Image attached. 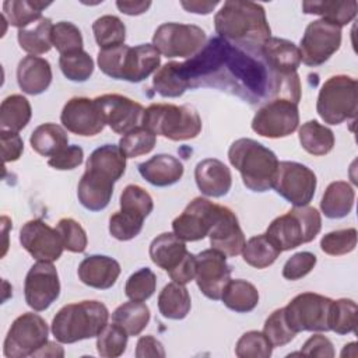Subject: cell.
<instances>
[{"label": "cell", "mask_w": 358, "mask_h": 358, "mask_svg": "<svg viewBox=\"0 0 358 358\" xmlns=\"http://www.w3.org/2000/svg\"><path fill=\"white\" fill-rule=\"evenodd\" d=\"M116 7L127 15H140L151 7V1H116Z\"/></svg>", "instance_id": "94428289"}, {"label": "cell", "mask_w": 358, "mask_h": 358, "mask_svg": "<svg viewBox=\"0 0 358 358\" xmlns=\"http://www.w3.org/2000/svg\"><path fill=\"white\" fill-rule=\"evenodd\" d=\"M320 228V213L315 207L301 206L274 218L266 229V236L281 252H285L313 241Z\"/></svg>", "instance_id": "8992f818"}, {"label": "cell", "mask_w": 358, "mask_h": 358, "mask_svg": "<svg viewBox=\"0 0 358 358\" xmlns=\"http://www.w3.org/2000/svg\"><path fill=\"white\" fill-rule=\"evenodd\" d=\"M206 32L193 24L165 22L152 35V46L165 57H193L206 45Z\"/></svg>", "instance_id": "30bf717a"}, {"label": "cell", "mask_w": 358, "mask_h": 358, "mask_svg": "<svg viewBox=\"0 0 358 358\" xmlns=\"http://www.w3.org/2000/svg\"><path fill=\"white\" fill-rule=\"evenodd\" d=\"M138 173L152 186L165 187L175 185L183 176V164L173 155L157 154L137 165Z\"/></svg>", "instance_id": "4316f807"}, {"label": "cell", "mask_w": 358, "mask_h": 358, "mask_svg": "<svg viewBox=\"0 0 358 358\" xmlns=\"http://www.w3.org/2000/svg\"><path fill=\"white\" fill-rule=\"evenodd\" d=\"M32 108L29 101L20 95L13 94L4 98L0 105V127L1 130H8L18 133L31 120Z\"/></svg>", "instance_id": "e575fe53"}, {"label": "cell", "mask_w": 358, "mask_h": 358, "mask_svg": "<svg viewBox=\"0 0 358 358\" xmlns=\"http://www.w3.org/2000/svg\"><path fill=\"white\" fill-rule=\"evenodd\" d=\"M298 137L302 148L316 157L329 154L334 147L333 131L317 120H308L303 123L298 130Z\"/></svg>", "instance_id": "d590c367"}, {"label": "cell", "mask_w": 358, "mask_h": 358, "mask_svg": "<svg viewBox=\"0 0 358 358\" xmlns=\"http://www.w3.org/2000/svg\"><path fill=\"white\" fill-rule=\"evenodd\" d=\"M85 169L96 171L116 182L123 176L126 171V155L122 152L119 145H101L88 157Z\"/></svg>", "instance_id": "f1b7e54d"}, {"label": "cell", "mask_w": 358, "mask_h": 358, "mask_svg": "<svg viewBox=\"0 0 358 358\" xmlns=\"http://www.w3.org/2000/svg\"><path fill=\"white\" fill-rule=\"evenodd\" d=\"M108 308L99 301L64 305L52 320V334L59 343L73 344L96 337L108 324Z\"/></svg>", "instance_id": "277c9868"}, {"label": "cell", "mask_w": 358, "mask_h": 358, "mask_svg": "<svg viewBox=\"0 0 358 358\" xmlns=\"http://www.w3.org/2000/svg\"><path fill=\"white\" fill-rule=\"evenodd\" d=\"M192 308L190 294L183 284L169 282L158 295L159 313L172 320H180L187 316Z\"/></svg>", "instance_id": "4dcf8cb0"}, {"label": "cell", "mask_w": 358, "mask_h": 358, "mask_svg": "<svg viewBox=\"0 0 358 358\" xmlns=\"http://www.w3.org/2000/svg\"><path fill=\"white\" fill-rule=\"evenodd\" d=\"M357 329V303L341 298L333 301L330 313V330L337 334H348Z\"/></svg>", "instance_id": "f6af8a7d"}, {"label": "cell", "mask_w": 358, "mask_h": 358, "mask_svg": "<svg viewBox=\"0 0 358 358\" xmlns=\"http://www.w3.org/2000/svg\"><path fill=\"white\" fill-rule=\"evenodd\" d=\"M115 180L91 169H85L78 186L77 197L81 206L90 211L103 210L113 194Z\"/></svg>", "instance_id": "603a6c76"}, {"label": "cell", "mask_w": 358, "mask_h": 358, "mask_svg": "<svg viewBox=\"0 0 358 358\" xmlns=\"http://www.w3.org/2000/svg\"><path fill=\"white\" fill-rule=\"evenodd\" d=\"M92 32L96 45L101 49L123 45L126 39V27L116 15H102L92 24Z\"/></svg>", "instance_id": "60d3db41"}, {"label": "cell", "mask_w": 358, "mask_h": 358, "mask_svg": "<svg viewBox=\"0 0 358 358\" xmlns=\"http://www.w3.org/2000/svg\"><path fill=\"white\" fill-rule=\"evenodd\" d=\"M301 355L305 357H320V358H333L334 347L333 343L323 334L310 336L301 348Z\"/></svg>", "instance_id": "680465c9"}, {"label": "cell", "mask_w": 358, "mask_h": 358, "mask_svg": "<svg viewBox=\"0 0 358 358\" xmlns=\"http://www.w3.org/2000/svg\"><path fill=\"white\" fill-rule=\"evenodd\" d=\"M298 124V103L287 98H274L257 109L252 130L262 137L281 138L292 134Z\"/></svg>", "instance_id": "8fae6325"}, {"label": "cell", "mask_w": 358, "mask_h": 358, "mask_svg": "<svg viewBox=\"0 0 358 358\" xmlns=\"http://www.w3.org/2000/svg\"><path fill=\"white\" fill-rule=\"evenodd\" d=\"M77 274L83 284L96 289H108L115 285L120 274V264L109 256L91 255L80 263Z\"/></svg>", "instance_id": "d4e9b609"}, {"label": "cell", "mask_w": 358, "mask_h": 358, "mask_svg": "<svg viewBox=\"0 0 358 358\" xmlns=\"http://www.w3.org/2000/svg\"><path fill=\"white\" fill-rule=\"evenodd\" d=\"M151 317L150 308L140 301L124 302L112 313L113 323L119 324L129 336H138L148 324Z\"/></svg>", "instance_id": "8d00e7d4"}, {"label": "cell", "mask_w": 358, "mask_h": 358, "mask_svg": "<svg viewBox=\"0 0 358 358\" xmlns=\"http://www.w3.org/2000/svg\"><path fill=\"white\" fill-rule=\"evenodd\" d=\"M214 27L221 39L259 55L271 36L263 6L253 1H225L214 17Z\"/></svg>", "instance_id": "6da1fadb"}, {"label": "cell", "mask_w": 358, "mask_h": 358, "mask_svg": "<svg viewBox=\"0 0 358 358\" xmlns=\"http://www.w3.org/2000/svg\"><path fill=\"white\" fill-rule=\"evenodd\" d=\"M56 231L59 232L66 250L73 253H83L87 249V232L76 220L62 218L56 225Z\"/></svg>", "instance_id": "f5cc1de1"}, {"label": "cell", "mask_w": 358, "mask_h": 358, "mask_svg": "<svg viewBox=\"0 0 358 358\" xmlns=\"http://www.w3.org/2000/svg\"><path fill=\"white\" fill-rule=\"evenodd\" d=\"M357 246V229L345 228L331 231L322 236L320 249L330 256H341L352 252Z\"/></svg>", "instance_id": "f907efd6"}, {"label": "cell", "mask_w": 358, "mask_h": 358, "mask_svg": "<svg viewBox=\"0 0 358 358\" xmlns=\"http://www.w3.org/2000/svg\"><path fill=\"white\" fill-rule=\"evenodd\" d=\"M199 190L208 197H222L232 186L231 169L217 158H206L194 168Z\"/></svg>", "instance_id": "7402d4cb"}, {"label": "cell", "mask_w": 358, "mask_h": 358, "mask_svg": "<svg viewBox=\"0 0 358 358\" xmlns=\"http://www.w3.org/2000/svg\"><path fill=\"white\" fill-rule=\"evenodd\" d=\"M63 355H64V351L62 350V347L56 343H52V341H48L45 344V347H42L35 354V357H63Z\"/></svg>", "instance_id": "be15d7a7"}, {"label": "cell", "mask_w": 358, "mask_h": 358, "mask_svg": "<svg viewBox=\"0 0 358 358\" xmlns=\"http://www.w3.org/2000/svg\"><path fill=\"white\" fill-rule=\"evenodd\" d=\"M17 83L22 92L39 95L45 92L52 83L50 63L39 56L28 55L22 57L17 67Z\"/></svg>", "instance_id": "484cf974"}, {"label": "cell", "mask_w": 358, "mask_h": 358, "mask_svg": "<svg viewBox=\"0 0 358 358\" xmlns=\"http://www.w3.org/2000/svg\"><path fill=\"white\" fill-rule=\"evenodd\" d=\"M0 141H1V157L4 164L20 159L24 151V141L18 133L0 130Z\"/></svg>", "instance_id": "6f0895ef"}, {"label": "cell", "mask_w": 358, "mask_h": 358, "mask_svg": "<svg viewBox=\"0 0 358 358\" xmlns=\"http://www.w3.org/2000/svg\"><path fill=\"white\" fill-rule=\"evenodd\" d=\"M273 345L263 331L250 330L243 333L235 345V354L239 358H268Z\"/></svg>", "instance_id": "7dc6e473"}, {"label": "cell", "mask_w": 358, "mask_h": 358, "mask_svg": "<svg viewBox=\"0 0 358 358\" xmlns=\"http://www.w3.org/2000/svg\"><path fill=\"white\" fill-rule=\"evenodd\" d=\"M263 333L268 338L273 347H282L289 341H292L296 336V333L287 323L284 308L275 309L266 319Z\"/></svg>", "instance_id": "816d5d0a"}, {"label": "cell", "mask_w": 358, "mask_h": 358, "mask_svg": "<svg viewBox=\"0 0 358 358\" xmlns=\"http://www.w3.org/2000/svg\"><path fill=\"white\" fill-rule=\"evenodd\" d=\"M316 256L310 252H298L292 255L282 267V277L291 281L299 280L309 274L316 266Z\"/></svg>", "instance_id": "11a10c76"}, {"label": "cell", "mask_w": 358, "mask_h": 358, "mask_svg": "<svg viewBox=\"0 0 358 358\" xmlns=\"http://www.w3.org/2000/svg\"><path fill=\"white\" fill-rule=\"evenodd\" d=\"M96 62L101 71L110 78L140 83L159 69L161 55L152 43H141L134 48L123 43L99 49Z\"/></svg>", "instance_id": "3957f363"}, {"label": "cell", "mask_w": 358, "mask_h": 358, "mask_svg": "<svg viewBox=\"0 0 358 358\" xmlns=\"http://www.w3.org/2000/svg\"><path fill=\"white\" fill-rule=\"evenodd\" d=\"M50 3L32 1V0H6L3 3V17L11 27L18 29L27 28L42 18V11Z\"/></svg>", "instance_id": "74e56055"}, {"label": "cell", "mask_w": 358, "mask_h": 358, "mask_svg": "<svg viewBox=\"0 0 358 358\" xmlns=\"http://www.w3.org/2000/svg\"><path fill=\"white\" fill-rule=\"evenodd\" d=\"M49 327L38 313L27 312L18 316L4 338L3 354L7 358L35 357L48 343Z\"/></svg>", "instance_id": "9c48e42d"}, {"label": "cell", "mask_w": 358, "mask_h": 358, "mask_svg": "<svg viewBox=\"0 0 358 358\" xmlns=\"http://www.w3.org/2000/svg\"><path fill=\"white\" fill-rule=\"evenodd\" d=\"M129 334L119 324H106L96 336V350L103 358L120 357L127 347Z\"/></svg>", "instance_id": "ee69618b"}, {"label": "cell", "mask_w": 358, "mask_h": 358, "mask_svg": "<svg viewBox=\"0 0 358 358\" xmlns=\"http://www.w3.org/2000/svg\"><path fill=\"white\" fill-rule=\"evenodd\" d=\"M52 43L60 55L83 50V35L77 25L69 21H60L53 25Z\"/></svg>", "instance_id": "681fc988"}, {"label": "cell", "mask_w": 358, "mask_h": 358, "mask_svg": "<svg viewBox=\"0 0 358 358\" xmlns=\"http://www.w3.org/2000/svg\"><path fill=\"white\" fill-rule=\"evenodd\" d=\"M220 4V1H180V6L189 11V13H194V14H210L217 6Z\"/></svg>", "instance_id": "6125c7cd"}, {"label": "cell", "mask_w": 358, "mask_h": 358, "mask_svg": "<svg viewBox=\"0 0 358 358\" xmlns=\"http://www.w3.org/2000/svg\"><path fill=\"white\" fill-rule=\"evenodd\" d=\"M357 1L347 0H320V1H303L302 11L305 14L320 15L322 20H326L331 24L338 25L340 28L350 24L357 15Z\"/></svg>", "instance_id": "f546056e"}, {"label": "cell", "mask_w": 358, "mask_h": 358, "mask_svg": "<svg viewBox=\"0 0 358 358\" xmlns=\"http://www.w3.org/2000/svg\"><path fill=\"white\" fill-rule=\"evenodd\" d=\"M208 238L213 249L229 257L242 253L246 242L235 213L225 206H220L218 217L208 232Z\"/></svg>", "instance_id": "44dd1931"}, {"label": "cell", "mask_w": 358, "mask_h": 358, "mask_svg": "<svg viewBox=\"0 0 358 358\" xmlns=\"http://www.w3.org/2000/svg\"><path fill=\"white\" fill-rule=\"evenodd\" d=\"M144 221L123 211H117L109 218V232L117 241H130L143 229Z\"/></svg>", "instance_id": "db71d44e"}, {"label": "cell", "mask_w": 358, "mask_h": 358, "mask_svg": "<svg viewBox=\"0 0 358 358\" xmlns=\"http://www.w3.org/2000/svg\"><path fill=\"white\" fill-rule=\"evenodd\" d=\"M59 294L60 281L56 267L50 262H36L24 281L27 305L36 312H42L59 298Z\"/></svg>", "instance_id": "9a60e30c"}, {"label": "cell", "mask_w": 358, "mask_h": 358, "mask_svg": "<svg viewBox=\"0 0 358 358\" xmlns=\"http://www.w3.org/2000/svg\"><path fill=\"white\" fill-rule=\"evenodd\" d=\"M157 288V275L148 267L134 271L126 281L124 294L131 301L144 302L151 298Z\"/></svg>", "instance_id": "c3c4849f"}, {"label": "cell", "mask_w": 358, "mask_h": 358, "mask_svg": "<svg viewBox=\"0 0 358 358\" xmlns=\"http://www.w3.org/2000/svg\"><path fill=\"white\" fill-rule=\"evenodd\" d=\"M196 284L208 299H221L225 285L231 280V267L227 256L215 249L201 250L196 256Z\"/></svg>", "instance_id": "e0dca14e"}, {"label": "cell", "mask_w": 358, "mask_h": 358, "mask_svg": "<svg viewBox=\"0 0 358 358\" xmlns=\"http://www.w3.org/2000/svg\"><path fill=\"white\" fill-rule=\"evenodd\" d=\"M52 29H53L52 20L46 17H42L41 20L34 22L32 27L28 25L27 28L18 29L17 39H18L20 48L34 56L48 53L53 46Z\"/></svg>", "instance_id": "1f68e13d"}, {"label": "cell", "mask_w": 358, "mask_h": 358, "mask_svg": "<svg viewBox=\"0 0 358 358\" xmlns=\"http://www.w3.org/2000/svg\"><path fill=\"white\" fill-rule=\"evenodd\" d=\"M228 159L249 190L263 193L273 187L278 159L262 143L253 138H238L228 150Z\"/></svg>", "instance_id": "7a4b0ae2"}, {"label": "cell", "mask_w": 358, "mask_h": 358, "mask_svg": "<svg viewBox=\"0 0 358 358\" xmlns=\"http://www.w3.org/2000/svg\"><path fill=\"white\" fill-rule=\"evenodd\" d=\"M152 87L164 98H178L189 88L179 69V62H169L159 67L152 78Z\"/></svg>", "instance_id": "ab89813d"}, {"label": "cell", "mask_w": 358, "mask_h": 358, "mask_svg": "<svg viewBox=\"0 0 358 358\" xmlns=\"http://www.w3.org/2000/svg\"><path fill=\"white\" fill-rule=\"evenodd\" d=\"M220 206L206 197L193 199L183 213L172 221L173 234L185 242H196L206 238L218 217Z\"/></svg>", "instance_id": "5bb4252c"}, {"label": "cell", "mask_w": 358, "mask_h": 358, "mask_svg": "<svg viewBox=\"0 0 358 358\" xmlns=\"http://www.w3.org/2000/svg\"><path fill=\"white\" fill-rule=\"evenodd\" d=\"M84 151L80 145H67L48 159L49 166L57 171H70L83 164Z\"/></svg>", "instance_id": "9f6ffc18"}, {"label": "cell", "mask_w": 358, "mask_h": 358, "mask_svg": "<svg viewBox=\"0 0 358 358\" xmlns=\"http://www.w3.org/2000/svg\"><path fill=\"white\" fill-rule=\"evenodd\" d=\"M120 211L145 220L154 208V201L150 193L138 185H127L120 193Z\"/></svg>", "instance_id": "b9f144b4"}, {"label": "cell", "mask_w": 358, "mask_h": 358, "mask_svg": "<svg viewBox=\"0 0 358 358\" xmlns=\"http://www.w3.org/2000/svg\"><path fill=\"white\" fill-rule=\"evenodd\" d=\"M59 66L63 76L74 83H84L94 73V60L84 49L60 55Z\"/></svg>", "instance_id": "7bdbcfd3"}, {"label": "cell", "mask_w": 358, "mask_h": 358, "mask_svg": "<svg viewBox=\"0 0 358 358\" xmlns=\"http://www.w3.org/2000/svg\"><path fill=\"white\" fill-rule=\"evenodd\" d=\"M357 80L345 74L331 76L324 81L316 102V110L324 123L340 124L357 116Z\"/></svg>", "instance_id": "52a82bcc"}, {"label": "cell", "mask_w": 358, "mask_h": 358, "mask_svg": "<svg viewBox=\"0 0 358 358\" xmlns=\"http://www.w3.org/2000/svg\"><path fill=\"white\" fill-rule=\"evenodd\" d=\"M316 175L303 164L295 161L278 162L273 189L294 207L308 206L315 196Z\"/></svg>", "instance_id": "7c38bea8"}, {"label": "cell", "mask_w": 358, "mask_h": 358, "mask_svg": "<svg viewBox=\"0 0 358 358\" xmlns=\"http://www.w3.org/2000/svg\"><path fill=\"white\" fill-rule=\"evenodd\" d=\"M157 143V136L148 129L140 126L119 140V148L126 158H136L152 151Z\"/></svg>", "instance_id": "bcb514c9"}, {"label": "cell", "mask_w": 358, "mask_h": 358, "mask_svg": "<svg viewBox=\"0 0 358 358\" xmlns=\"http://www.w3.org/2000/svg\"><path fill=\"white\" fill-rule=\"evenodd\" d=\"M29 144L35 152L50 158L67 147L69 136L62 126L56 123H43L32 131Z\"/></svg>", "instance_id": "836d02e7"}, {"label": "cell", "mask_w": 358, "mask_h": 358, "mask_svg": "<svg viewBox=\"0 0 358 358\" xmlns=\"http://www.w3.org/2000/svg\"><path fill=\"white\" fill-rule=\"evenodd\" d=\"M136 357L137 358H145V357H165L164 345L159 340H157L154 336L147 334L138 338L136 345Z\"/></svg>", "instance_id": "91938a15"}, {"label": "cell", "mask_w": 358, "mask_h": 358, "mask_svg": "<svg viewBox=\"0 0 358 358\" xmlns=\"http://www.w3.org/2000/svg\"><path fill=\"white\" fill-rule=\"evenodd\" d=\"M354 187L348 182L336 180L326 187L320 201V210L327 218H344L351 213L354 207Z\"/></svg>", "instance_id": "83f0119b"}, {"label": "cell", "mask_w": 358, "mask_h": 358, "mask_svg": "<svg viewBox=\"0 0 358 358\" xmlns=\"http://www.w3.org/2000/svg\"><path fill=\"white\" fill-rule=\"evenodd\" d=\"M221 301L228 309L234 312L248 313L257 306L259 291L252 282L246 280H229L222 291Z\"/></svg>", "instance_id": "d6a6232c"}, {"label": "cell", "mask_w": 358, "mask_h": 358, "mask_svg": "<svg viewBox=\"0 0 358 358\" xmlns=\"http://www.w3.org/2000/svg\"><path fill=\"white\" fill-rule=\"evenodd\" d=\"M60 122L70 133L83 137L95 136L105 127V120L95 99L85 96L69 99L60 113Z\"/></svg>", "instance_id": "d6986e66"}, {"label": "cell", "mask_w": 358, "mask_h": 358, "mask_svg": "<svg viewBox=\"0 0 358 358\" xmlns=\"http://www.w3.org/2000/svg\"><path fill=\"white\" fill-rule=\"evenodd\" d=\"M281 250L266 236V234L252 236L242 249L243 260L255 268H266L271 266Z\"/></svg>", "instance_id": "f35d334b"}, {"label": "cell", "mask_w": 358, "mask_h": 358, "mask_svg": "<svg viewBox=\"0 0 358 358\" xmlns=\"http://www.w3.org/2000/svg\"><path fill=\"white\" fill-rule=\"evenodd\" d=\"M95 102L102 113L105 124L115 133L124 136L143 126L145 109L141 103L119 94L99 95L95 98Z\"/></svg>", "instance_id": "2e32d148"}, {"label": "cell", "mask_w": 358, "mask_h": 358, "mask_svg": "<svg viewBox=\"0 0 358 358\" xmlns=\"http://www.w3.org/2000/svg\"><path fill=\"white\" fill-rule=\"evenodd\" d=\"M331 303L333 299L320 294H298L284 308L287 323L296 334L301 331H330Z\"/></svg>", "instance_id": "ba28073f"}, {"label": "cell", "mask_w": 358, "mask_h": 358, "mask_svg": "<svg viewBox=\"0 0 358 358\" xmlns=\"http://www.w3.org/2000/svg\"><path fill=\"white\" fill-rule=\"evenodd\" d=\"M260 56L270 71V78H284L296 74L301 64L299 48L287 39L270 36L260 49Z\"/></svg>", "instance_id": "ffe728a7"}, {"label": "cell", "mask_w": 358, "mask_h": 358, "mask_svg": "<svg viewBox=\"0 0 358 358\" xmlns=\"http://www.w3.org/2000/svg\"><path fill=\"white\" fill-rule=\"evenodd\" d=\"M192 253L186 249L185 241L173 232H162L150 245V257L154 264L169 275L175 273Z\"/></svg>", "instance_id": "cb8c5ba5"}, {"label": "cell", "mask_w": 358, "mask_h": 358, "mask_svg": "<svg viewBox=\"0 0 358 358\" xmlns=\"http://www.w3.org/2000/svg\"><path fill=\"white\" fill-rule=\"evenodd\" d=\"M143 127L155 136L183 141L200 134L201 119L197 110L189 105L151 103L144 112Z\"/></svg>", "instance_id": "5b68a950"}, {"label": "cell", "mask_w": 358, "mask_h": 358, "mask_svg": "<svg viewBox=\"0 0 358 358\" xmlns=\"http://www.w3.org/2000/svg\"><path fill=\"white\" fill-rule=\"evenodd\" d=\"M20 243L36 262H56L64 250L56 228L39 218L27 221L21 227Z\"/></svg>", "instance_id": "ac0fdd59"}, {"label": "cell", "mask_w": 358, "mask_h": 358, "mask_svg": "<svg viewBox=\"0 0 358 358\" xmlns=\"http://www.w3.org/2000/svg\"><path fill=\"white\" fill-rule=\"evenodd\" d=\"M341 45V28L326 20H315L308 24L301 38V62L316 67L327 62Z\"/></svg>", "instance_id": "4fadbf2b"}]
</instances>
